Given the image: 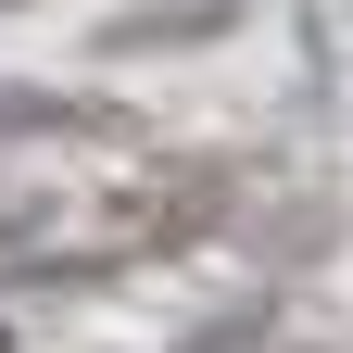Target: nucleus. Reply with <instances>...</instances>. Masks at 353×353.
Masks as SVG:
<instances>
[{"instance_id":"nucleus-1","label":"nucleus","mask_w":353,"mask_h":353,"mask_svg":"<svg viewBox=\"0 0 353 353\" xmlns=\"http://www.w3.org/2000/svg\"><path fill=\"white\" fill-rule=\"evenodd\" d=\"M240 13L228 0H139L126 26H101V51H202V38H228Z\"/></svg>"},{"instance_id":"nucleus-2","label":"nucleus","mask_w":353,"mask_h":353,"mask_svg":"<svg viewBox=\"0 0 353 353\" xmlns=\"http://www.w3.org/2000/svg\"><path fill=\"white\" fill-rule=\"evenodd\" d=\"M38 126H76L63 88H0V139H38Z\"/></svg>"},{"instance_id":"nucleus-3","label":"nucleus","mask_w":353,"mask_h":353,"mask_svg":"<svg viewBox=\"0 0 353 353\" xmlns=\"http://www.w3.org/2000/svg\"><path fill=\"white\" fill-rule=\"evenodd\" d=\"M190 353H252V328H214V341H190Z\"/></svg>"}]
</instances>
